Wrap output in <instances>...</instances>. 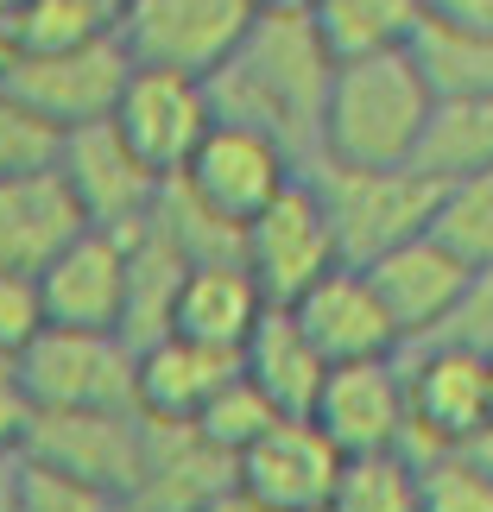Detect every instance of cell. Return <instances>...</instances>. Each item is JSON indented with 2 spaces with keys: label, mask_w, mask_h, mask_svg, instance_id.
<instances>
[{
  "label": "cell",
  "mask_w": 493,
  "mask_h": 512,
  "mask_svg": "<svg viewBox=\"0 0 493 512\" xmlns=\"http://www.w3.org/2000/svg\"><path fill=\"white\" fill-rule=\"evenodd\" d=\"M335 57L317 45L310 19H253L247 45L209 76L215 121L279 140L298 165L317 159V121Z\"/></svg>",
  "instance_id": "cell-1"
},
{
  "label": "cell",
  "mask_w": 493,
  "mask_h": 512,
  "mask_svg": "<svg viewBox=\"0 0 493 512\" xmlns=\"http://www.w3.org/2000/svg\"><path fill=\"white\" fill-rule=\"evenodd\" d=\"M430 89L411 51H386V57H348L329 70L323 89V121H317V159L323 165H361V171H386V165H411L430 121Z\"/></svg>",
  "instance_id": "cell-2"
},
{
  "label": "cell",
  "mask_w": 493,
  "mask_h": 512,
  "mask_svg": "<svg viewBox=\"0 0 493 512\" xmlns=\"http://www.w3.org/2000/svg\"><path fill=\"white\" fill-rule=\"evenodd\" d=\"M310 190L323 203L329 241L342 266H373L380 253L430 234V209H437V184L418 165H386V171H361V165H304Z\"/></svg>",
  "instance_id": "cell-3"
},
{
  "label": "cell",
  "mask_w": 493,
  "mask_h": 512,
  "mask_svg": "<svg viewBox=\"0 0 493 512\" xmlns=\"http://www.w3.org/2000/svg\"><path fill=\"white\" fill-rule=\"evenodd\" d=\"M253 0H133L114 38L140 70H171L209 83L253 32Z\"/></svg>",
  "instance_id": "cell-4"
},
{
  "label": "cell",
  "mask_w": 493,
  "mask_h": 512,
  "mask_svg": "<svg viewBox=\"0 0 493 512\" xmlns=\"http://www.w3.org/2000/svg\"><path fill=\"white\" fill-rule=\"evenodd\" d=\"M127 76H133L127 45L114 32H102V38H83V45H64V51H26L7 70V89L45 127L83 133V127L114 121V102H121Z\"/></svg>",
  "instance_id": "cell-5"
},
{
  "label": "cell",
  "mask_w": 493,
  "mask_h": 512,
  "mask_svg": "<svg viewBox=\"0 0 493 512\" xmlns=\"http://www.w3.org/2000/svg\"><path fill=\"white\" fill-rule=\"evenodd\" d=\"M32 411H133V342L108 329H45L19 354Z\"/></svg>",
  "instance_id": "cell-6"
},
{
  "label": "cell",
  "mask_w": 493,
  "mask_h": 512,
  "mask_svg": "<svg viewBox=\"0 0 493 512\" xmlns=\"http://www.w3.org/2000/svg\"><path fill=\"white\" fill-rule=\"evenodd\" d=\"M241 266L260 285V298L279 304V310L298 304L323 272L342 266L335 260V241H329V222H323V203H317L304 171L241 228Z\"/></svg>",
  "instance_id": "cell-7"
},
{
  "label": "cell",
  "mask_w": 493,
  "mask_h": 512,
  "mask_svg": "<svg viewBox=\"0 0 493 512\" xmlns=\"http://www.w3.org/2000/svg\"><path fill=\"white\" fill-rule=\"evenodd\" d=\"M298 171L304 165L291 159L279 140H266V133H253V127H234V121H215L209 140L190 152V165L177 171L171 184L184 190L196 209H209L215 222L247 228Z\"/></svg>",
  "instance_id": "cell-8"
},
{
  "label": "cell",
  "mask_w": 493,
  "mask_h": 512,
  "mask_svg": "<svg viewBox=\"0 0 493 512\" xmlns=\"http://www.w3.org/2000/svg\"><path fill=\"white\" fill-rule=\"evenodd\" d=\"M108 127L121 133L127 152L152 177H165V184H171V177L190 165V152L209 140V127H215L209 83L133 64V76H127V89H121V102H114V121Z\"/></svg>",
  "instance_id": "cell-9"
},
{
  "label": "cell",
  "mask_w": 493,
  "mask_h": 512,
  "mask_svg": "<svg viewBox=\"0 0 493 512\" xmlns=\"http://www.w3.org/2000/svg\"><path fill=\"white\" fill-rule=\"evenodd\" d=\"M57 184L70 190L83 228H102V234H133L152 222L165 196V177H152L140 159L127 152V140L102 127H83V133H64L57 146Z\"/></svg>",
  "instance_id": "cell-10"
},
{
  "label": "cell",
  "mask_w": 493,
  "mask_h": 512,
  "mask_svg": "<svg viewBox=\"0 0 493 512\" xmlns=\"http://www.w3.org/2000/svg\"><path fill=\"white\" fill-rule=\"evenodd\" d=\"M405 367V405H411V443L405 456H437L462 449L487 430V361L462 348H399Z\"/></svg>",
  "instance_id": "cell-11"
},
{
  "label": "cell",
  "mask_w": 493,
  "mask_h": 512,
  "mask_svg": "<svg viewBox=\"0 0 493 512\" xmlns=\"http://www.w3.org/2000/svg\"><path fill=\"white\" fill-rule=\"evenodd\" d=\"M310 424L329 437L335 456H386L411 443V405H405V367L392 361H354L329 367L323 392L310 405Z\"/></svg>",
  "instance_id": "cell-12"
},
{
  "label": "cell",
  "mask_w": 493,
  "mask_h": 512,
  "mask_svg": "<svg viewBox=\"0 0 493 512\" xmlns=\"http://www.w3.org/2000/svg\"><path fill=\"white\" fill-rule=\"evenodd\" d=\"M19 456L83 475L95 487H108L114 500H133L140 456H146V418L140 411H38Z\"/></svg>",
  "instance_id": "cell-13"
},
{
  "label": "cell",
  "mask_w": 493,
  "mask_h": 512,
  "mask_svg": "<svg viewBox=\"0 0 493 512\" xmlns=\"http://www.w3.org/2000/svg\"><path fill=\"white\" fill-rule=\"evenodd\" d=\"M342 475V456L310 418H279L253 449L234 456V487L272 512H323Z\"/></svg>",
  "instance_id": "cell-14"
},
{
  "label": "cell",
  "mask_w": 493,
  "mask_h": 512,
  "mask_svg": "<svg viewBox=\"0 0 493 512\" xmlns=\"http://www.w3.org/2000/svg\"><path fill=\"white\" fill-rule=\"evenodd\" d=\"M38 298H45V329H108V336H121L127 234L83 228L45 272H38Z\"/></svg>",
  "instance_id": "cell-15"
},
{
  "label": "cell",
  "mask_w": 493,
  "mask_h": 512,
  "mask_svg": "<svg viewBox=\"0 0 493 512\" xmlns=\"http://www.w3.org/2000/svg\"><path fill=\"white\" fill-rule=\"evenodd\" d=\"M361 272H367L373 298H380V310H386V323L399 329V348H418V342L437 336L449 304H456L462 285L475 279V266H462L437 234H418V241L380 253V260L361 266Z\"/></svg>",
  "instance_id": "cell-16"
},
{
  "label": "cell",
  "mask_w": 493,
  "mask_h": 512,
  "mask_svg": "<svg viewBox=\"0 0 493 512\" xmlns=\"http://www.w3.org/2000/svg\"><path fill=\"white\" fill-rule=\"evenodd\" d=\"M304 342L323 354V367H354V361H392L399 354V329L386 323L380 298H373L361 266H335L298 304H285Z\"/></svg>",
  "instance_id": "cell-17"
},
{
  "label": "cell",
  "mask_w": 493,
  "mask_h": 512,
  "mask_svg": "<svg viewBox=\"0 0 493 512\" xmlns=\"http://www.w3.org/2000/svg\"><path fill=\"white\" fill-rule=\"evenodd\" d=\"M241 373V354L184 342V336H159L146 348H133V411L152 424H196L203 405Z\"/></svg>",
  "instance_id": "cell-18"
},
{
  "label": "cell",
  "mask_w": 493,
  "mask_h": 512,
  "mask_svg": "<svg viewBox=\"0 0 493 512\" xmlns=\"http://www.w3.org/2000/svg\"><path fill=\"white\" fill-rule=\"evenodd\" d=\"M234 487V462L209 449L190 424H152L146 418V456H140V487L133 512H203Z\"/></svg>",
  "instance_id": "cell-19"
},
{
  "label": "cell",
  "mask_w": 493,
  "mask_h": 512,
  "mask_svg": "<svg viewBox=\"0 0 493 512\" xmlns=\"http://www.w3.org/2000/svg\"><path fill=\"white\" fill-rule=\"evenodd\" d=\"M76 234H83V215H76L70 190L57 184V171L0 184V272L38 279Z\"/></svg>",
  "instance_id": "cell-20"
},
{
  "label": "cell",
  "mask_w": 493,
  "mask_h": 512,
  "mask_svg": "<svg viewBox=\"0 0 493 512\" xmlns=\"http://www.w3.org/2000/svg\"><path fill=\"white\" fill-rule=\"evenodd\" d=\"M266 310L272 304L260 298V285L247 279L241 260L190 266L184 285H177V298H171V329H165V336H184V342L222 348V354H241Z\"/></svg>",
  "instance_id": "cell-21"
},
{
  "label": "cell",
  "mask_w": 493,
  "mask_h": 512,
  "mask_svg": "<svg viewBox=\"0 0 493 512\" xmlns=\"http://www.w3.org/2000/svg\"><path fill=\"white\" fill-rule=\"evenodd\" d=\"M323 354L304 342V329L291 323V310L272 304L260 329L247 336L241 348V380L260 392V399L279 411V418H310V405H317V392H323Z\"/></svg>",
  "instance_id": "cell-22"
},
{
  "label": "cell",
  "mask_w": 493,
  "mask_h": 512,
  "mask_svg": "<svg viewBox=\"0 0 493 512\" xmlns=\"http://www.w3.org/2000/svg\"><path fill=\"white\" fill-rule=\"evenodd\" d=\"M304 19L335 64H348V57L411 51V38L424 26V0H317Z\"/></svg>",
  "instance_id": "cell-23"
},
{
  "label": "cell",
  "mask_w": 493,
  "mask_h": 512,
  "mask_svg": "<svg viewBox=\"0 0 493 512\" xmlns=\"http://www.w3.org/2000/svg\"><path fill=\"white\" fill-rule=\"evenodd\" d=\"M418 165L430 184H456V177L493 171V95L475 102H437L418 140Z\"/></svg>",
  "instance_id": "cell-24"
},
{
  "label": "cell",
  "mask_w": 493,
  "mask_h": 512,
  "mask_svg": "<svg viewBox=\"0 0 493 512\" xmlns=\"http://www.w3.org/2000/svg\"><path fill=\"white\" fill-rule=\"evenodd\" d=\"M411 64H418L430 102H475V95H493V38L424 19L418 38H411Z\"/></svg>",
  "instance_id": "cell-25"
},
{
  "label": "cell",
  "mask_w": 493,
  "mask_h": 512,
  "mask_svg": "<svg viewBox=\"0 0 493 512\" xmlns=\"http://www.w3.org/2000/svg\"><path fill=\"white\" fill-rule=\"evenodd\" d=\"M430 234L456 253L462 266L487 272L493 266V171L437 184V209H430Z\"/></svg>",
  "instance_id": "cell-26"
},
{
  "label": "cell",
  "mask_w": 493,
  "mask_h": 512,
  "mask_svg": "<svg viewBox=\"0 0 493 512\" xmlns=\"http://www.w3.org/2000/svg\"><path fill=\"white\" fill-rule=\"evenodd\" d=\"M323 512H418V456H348Z\"/></svg>",
  "instance_id": "cell-27"
},
{
  "label": "cell",
  "mask_w": 493,
  "mask_h": 512,
  "mask_svg": "<svg viewBox=\"0 0 493 512\" xmlns=\"http://www.w3.org/2000/svg\"><path fill=\"white\" fill-rule=\"evenodd\" d=\"M272 424H279V411H272V405L260 399V392H253V386L241 380V373H234V380H228V386H222V392H215V399L203 405V418H196L190 430H196V437H203L209 449H222V456L234 462L241 449L260 443Z\"/></svg>",
  "instance_id": "cell-28"
},
{
  "label": "cell",
  "mask_w": 493,
  "mask_h": 512,
  "mask_svg": "<svg viewBox=\"0 0 493 512\" xmlns=\"http://www.w3.org/2000/svg\"><path fill=\"white\" fill-rule=\"evenodd\" d=\"M418 512H493V475L462 449L418 456Z\"/></svg>",
  "instance_id": "cell-29"
},
{
  "label": "cell",
  "mask_w": 493,
  "mask_h": 512,
  "mask_svg": "<svg viewBox=\"0 0 493 512\" xmlns=\"http://www.w3.org/2000/svg\"><path fill=\"white\" fill-rule=\"evenodd\" d=\"M57 146H64V133L45 127L7 83H0V184H7V177L57 171Z\"/></svg>",
  "instance_id": "cell-30"
},
{
  "label": "cell",
  "mask_w": 493,
  "mask_h": 512,
  "mask_svg": "<svg viewBox=\"0 0 493 512\" xmlns=\"http://www.w3.org/2000/svg\"><path fill=\"white\" fill-rule=\"evenodd\" d=\"M19 512H127V500H114L108 487H95L83 475L19 456Z\"/></svg>",
  "instance_id": "cell-31"
},
{
  "label": "cell",
  "mask_w": 493,
  "mask_h": 512,
  "mask_svg": "<svg viewBox=\"0 0 493 512\" xmlns=\"http://www.w3.org/2000/svg\"><path fill=\"white\" fill-rule=\"evenodd\" d=\"M430 342L493 361V266H487V272H475V279L462 285V298L449 304V317H443V329H437ZM418 348H424V342H418Z\"/></svg>",
  "instance_id": "cell-32"
},
{
  "label": "cell",
  "mask_w": 493,
  "mask_h": 512,
  "mask_svg": "<svg viewBox=\"0 0 493 512\" xmlns=\"http://www.w3.org/2000/svg\"><path fill=\"white\" fill-rule=\"evenodd\" d=\"M45 336V298H38V279H19V272H0V354H26Z\"/></svg>",
  "instance_id": "cell-33"
},
{
  "label": "cell",
  "mask_w": 493,
  "mask_h": 512,
  "mask_svg": "<svg viewBox=\"0 0 493 512\" xmlns=\"http://www.w3.org/2000/svg\"><path fill=\"white\" fill-rule=\"evenodd\" d=\"M32 399H26V380H19V361L0 354V456H19L26 449V430H32Z\"/></svg>",
  "instance_id": "cell-34"
},
{
  "label": "cell",
  "mask_w": 493,
  "mask_h": 512,
  "mask_svg": "<svg viewBox=\"0 0 493 512\" xmlns=\"http://www.w3.org/2000/svg\"><path fill=\"white\" fill-rule=\"evenodd\" d=\"M424 19L475 32V38H493V0H424Z\"/></svg>",
  "instance_id": "cell-35"
},
{
  "label": "cell",
  "mask_w": 493,
  "mask_h": 512,
  "mask_svg": "<svg viewBox=\"0 0 493 512\" xmlns=\"http://www.w3.org/2000/svg\"><path fill=\"white\" fill-rule=\"evenodd\" d=\"M26 57V38H19V7H0V83H7V70Z\"/></svg>",
  "instance_id": "cell-36"
},
{
  "label": "cell",
  "mask_w": 493,
  "mask_h": 512,
  "mask_svg": "<svg viewBox=\"0 0 493 512\" xmlns=\"http://www.w3.org/2000/svg\"><path fill=\"white\" fill-rule=\"evenodd\" d=\"M70 7H83V13L95 19V26H108V32H114V26H121V13L133 7V0H70Z\"/></svg>",
  "instance_id": "cell-37"
},
{
  "label": "cell",
  "mask_w": 493,
  "mask_h": 512,
  "mask_svg": "<svg viewBox=\"0 0 493 512\" xmlns=\"http://www.w3.org/2000/svg\"><path fill=\"white\" fill-rule=\"evenodd\" d=\"M0 512H19V456H0Z\"/></svg>",
  "instance_id": "cell-38"
},
{
  "label": "cell",
  "mask_w": 493,
  "mask_h": 512,
  "mask_svg": "<svg viewBox=\"0 0 493 512\" xmlns=\"http://www.w3.org/2000/svg\"><path fill=\"white\" fill-rule=\"evenodd\" d=\"M310 7H317V0H253V13H260V19H304Z\"/></svg>",
  "instance_id": "cell-39"
},
{
  "label": "cell",
  "mask_w": 493,
  "mask_h": 512,
  "mask_svg": "<svg viewBox=\"0 0 493 512\" xmlns=\"http://www.w3.org/2000/svg\"><path fill=\"white\" fill-rule=\"evenodd\" d=\"M203 512H272V506H260V500H247L241 487H228V494H222V500H209Z\"/></svg>",
  "instance_id": "cell-40"
},
{
  "label": "cell",
  "mask_w": 493,
  "mask_h": 512,
  "mask_svg": "<svg viewBox=\"0 0 493 512\" xmlns=\"http://www.w3.org/2000/svg\"><path fill=\"white\" fill-rule=\"evenodd\" d=\"M487 424H493V361H487Z\"/></svg>",
  "instance_id": "cell-41"
},
{
  "label": "cell",
  "mask_w": 493,
  "mask_h": 512,
  "mask_svg": "<svg viewBox=\"0 0 493 512\" xmlns=\"http://www.w3.org/2000/svg\"><path fill=\"white\" fill-rule=\"evenodd\" d=\"M127 512H133V506H127Z\"/></svg>",
  "instance_id": "cell-42"
}]
</instances>
